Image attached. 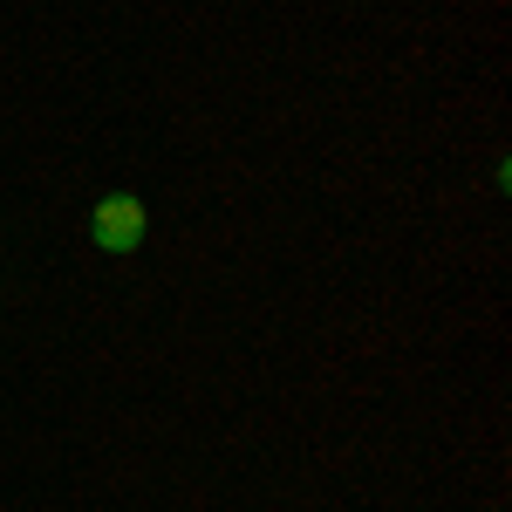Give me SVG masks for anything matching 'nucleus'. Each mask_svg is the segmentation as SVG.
I'll use <instances>...</instances> for the list:
<instances>
[{
	"label": "nucleus",
	"instance_id": "f257e3e1",
	"mask_svg": "<svg viewBox=\"0 0 512 512\" xmlns=\"http://www.w3.org/2000/svg\"><path fill=\"white\" fill-rule=\"evenodd\" d=\"M144 226H151V212H144L137 192H110V198L89 205V239H96L103 253H137V246H144Z\"/></svg>",
	"mask_w": 512,
	"mask_h": 512
}]
</instances>
